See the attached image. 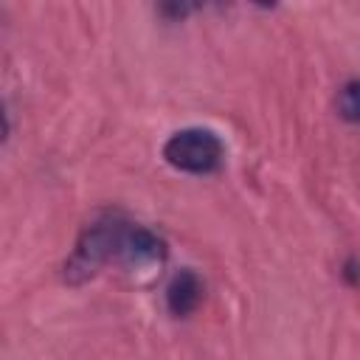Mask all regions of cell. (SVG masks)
<instances>
[{
    "label": "cell",
    "mask_w": 360,
    "mask_h": 360,
    "mask_svg": "<svg viewBox=\"0 0 360 360\" xmlns=\"http://www.w3.org/2000/svg\"><path fill=\"white\" fill-rule=\"evenodd\" d=\"M163 259H166V242L158 233H152L149 228H135V225L124 228L118 253H115L118 264H124L127 270H146V267L160 264Z\"/></svg>",
    "instance_id": "3"
},
{
    "label": "cell",
    "mask_w": 360,
    "mask_h": 360,
    "mask_svg": "<svg viewBox=\"0 0 360 360\" xmlns=\"http://www.w3.org/2000/svg\"><path fill=\"white\" fill-rule=\"evenodd\" d=\"M202 301V278L194 270H180L166 287V307L172 315L186 318Z\"/></svg>",
    "instance_id": "4"
},
{
    "label": "cell",
    "mask_w": 360,
    "mask_h": 360,
    "mask_svg": "<svg viewBox=\"0 0 360 360\" xmlns=\"http://www.w3.org/2000/svg\"><path fill=\"white\" fill-rule=\"evenodd\" d=\"M124 228H127V222H121L115 217H104V219H96L93 225H87L82 231L79 242H76L73 256L65 264V276L70 281H84L101 264L115 262V253H118V242H121Z\"/></svg>",
    "instance_id": "1"
},
{
    "label": "cell",
    "mask_w": 360,
    "mask_h": 360,
    "mask_svg": "<svg viewBox=\"0 0 360 360\" xmlns=\"http://www.w3.org/2000/svg\"><path fill=\"white\" fill-rule=\"evenodd\" d=\"M163 158L169 166L188 172V174H211L222 166L225 158V146L222 141L202 127H188L174 132L166 143H163Z\"/></svg>",
    "instance_id": "2"
},
{
    "label": "cell",
    "mask_w": 360,
    "mask_h": 360,
    "mask_svg": "<svg viewBox=\"0 0 360 360\" xmlns=\"http://www.w3.org/2000/svg\"><path fill=\"white\" fill-rule=\"evenodd\" d=\"M338 112L340 118L352 121V124H360V79L354 82H346L338 93Z\"/></svg>",
    "instance_id": "5"
}]
</instances>
